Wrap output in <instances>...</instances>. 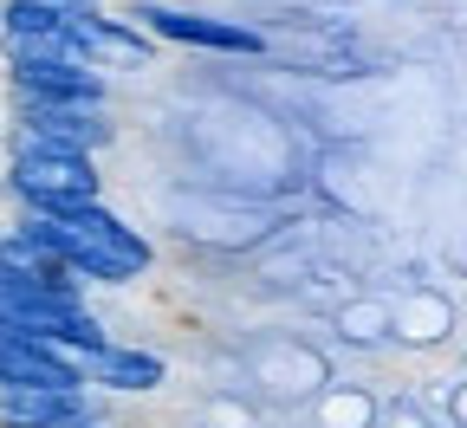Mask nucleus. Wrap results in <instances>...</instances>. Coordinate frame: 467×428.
<instances>
[{"mask_svg": "<svg viewBox=\"0 0 467 428\" xmlns=\"http://www.w3.org/2000/svg\"><path fill=\"white\" fill-rule=\"evenodd\" d=\"M33 247H46L52 260H66L78 279H98V286H130L143 266H150V240L137 227H124L110 208H72V214H33L20 227Z\"/></svg>", "mask_w": 467, "mask_h": 428, "instance_id": "1", "label": "nucleus"}, {"mask_svg": "<svg viewBox=\"0 0 467 428\" xmlns=\"http://www.w3.org/2000/svg\"><path fill=\"white\" fill-rule=\"evenodd\" d=\"M0 318H14L20 331L58 344V350H85L98 357L104 350V325L85 312L78 286H58V279H39V273H20L0 260Z\"/></svg>", "mask_w": 467, "mask_h": 428, "instance_id": "2", "label": "nucleus"}, {"mask_svg": "<svg viewBox=\"0 0 467 428\" xmlns=\"http://www.w3.org/2000/svg\"><path fill=\"white\" fill-rule=\"evenodd\" d=\"M14 195L33 214H72V208H91L98 202V169L78 150H58V143L26 137L20 156H14Z\"/></svg>", "mask_w": 467, "mask_h": 428, "instance_id": "3", "label": "nucleus"}, {"mask_svg": "<svg viewBox=\"0 0 467 428\" xmlns=\"http://www.w3.org/2000/svg\"><path fill=\"white\" fill-rule=\"evenodd\" d=\"M14 390H85V363L72 350H58L14 318H0V396Z\"/></svg>", "mask_w": 467, "mask_h": 428, "instance_id": "4", "label": "nucleus"}, {"mask_svg": "<svg viewBox=\"0 0 467 428\" xmlns=\"http://www.w3.org/2000/svg\"><path fill=\"white\" fill-rule=\"evenodd\" d=\"M14 85L26 104H72V110H104V78L78 58H14Z\"/></svg>", "mask_w": 467, "mask_h": 428, "instance_id": "5", "label": "nucleus"}, {"mask_svg": "<svg viewBox=\"0 0 467 428\" xmlns=\"http://www.w3.org/2000/svg\"><path fill=\"white\" fill-rule=\"evenodd\" d=\"M137 20L175 46H202V52H266V39L241 20H208V14H175V7H156V0H137Z\"/></svg>", "mask_w": 467, "mask_h": 428, "instance_id": "6", "label": "nucleus"}, {"mask_svg": "<svg viewBox=\"0 0 467 428\" xmlns=\"http://www.w3.org/2000/svg\"><path fill=\"white\" fill-rule=\"evenodd\" d=\"M91 422L85 390H14L0 396V428H78Z\"/></svg>", "mask_w": 467, "mask_h": 428, "instance_id": "7", "label": "nucleus"}, {"mask_svg": "<svg viewBox=\"0 0 467 428\" xmlns=\"http://www.w3.org/2000/svg\"><path fill=\"white\" fill-rule=\"evenodd\" d=\"M33 137L39 143H58V150H91V143H104L110 137V124H104V110H72V104H33Z\"/></svg>", "mask_w": 467, "mask_h": 428, "instance_id": "8", "label": "nucleus"}, {"mask_svg": "<svg viewBox=\"0 0 467 428\" xmlns=\"http://www.w3.org/2000/svg\"><path fill=\"white\" fill-rule=\"evenodd\" d=\"M162 357H150V350H117V344H104L98 357H91V383H104V390H124V396H150V390H162Z\"/></svg>", "mask_w": 467, "mask_h": 428, "instance_id": "9", "label": "nucleus"}, {"mask_svg": "<svg viewBox=\"0 0 467 428\" xmlns=\"http://www.w3.org/2000/svg\"><path fill=\"white\" fill-rule=\"evenodd\" d=\"M0 26H7V39L20 46H46L72 26V7H58V0H7L0 7Z\"/></svg>", "mask_w": 467, "mask_h": 428, "instance_id": "10", "label": "nucleus"}, {"mask_svg": "<svg viewBox=\"0 0 467 428\" xmlns=\"http://www.w3.org/2000/svg\"><path fill=\"white\" fill-rule=\"evenodd\" d=\"M58 7H91V0H58Z\"/></svg>", "mask_w": 467, "mask_h": 428, "instance_id": "11", "label": "nucleus"}, {"mask_svg": "<svg viewBox=\"0 0 467 428\" xmlns=\"http://www.w3.org/2000/svg\"><path fill=\"white\" fill-rule=\"evenodd\" d=\"M78 428H104V422H78Z\"/></svg>", "mask_w": 467, "mask_h": 428, "instance_id": "12", "label": "nucleus"}]
</instances>
